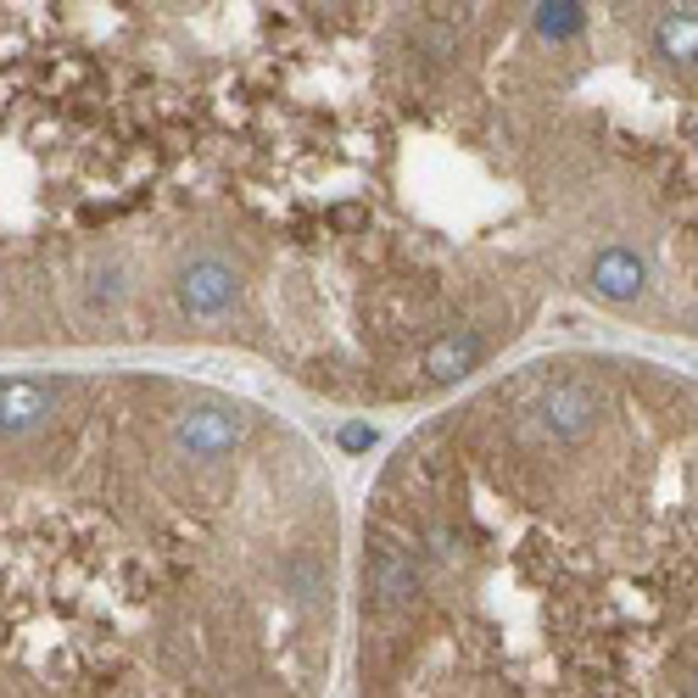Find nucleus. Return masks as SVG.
<instances>
[{"label": "nucleus", "instance_id": "obj_3", "mask_svg": "<svg viewBox=\"0 0 698 698\" xmlns=\"http://www.w3.org/2000/svg\"><path fill=\"white\" fill-rule=\"evenodd\" d=\"M353 632L319 442L173 369L0 386V698H324Z\"/></svg>", "mask_w": 698, "mask_h": 698}, {"label": "nucleus", "instance_id": "obj_2", "mask_svg": "<svg viewBox=\"0 0 698 698\" xmlns=\"http://www.w3.org/2000/svg\"><path fill=\"white\" fill-rule=\"evenodd\" d=\"M346 637L353 698H698V369L554 346L430 408Z\"/></svg>", "mask_w": 698, "mask_h": 698}, {"label": "nucleus", "instance_id": "obj_1", "mask_svg": "<svg viewBox=\"0 0 698 698\" xmlns=\"http://www.w3.org/2000/svg\"><path fill=\"white\" fill-rule=\"evenodd\" d=\"M7 358L235 353L335 408L537 324L414 218L369 7H7Z\"/></svg>", "mask_w": 698, "mask_h": 698}, {"label": "nucleus", "instance_id": "obj_4", "mask_svg": "<svg viewBox=\"0 0 698 698\" xmlns=\"http://www.w3.org/2000/svg\"><path fill=\"white\" fill-rule=\"evenodd\" d=\"M486 118L554 302L698 346V7H492Z\"/></svg>", "mask_w": 698, "mask_h": 698}]
</instances>
